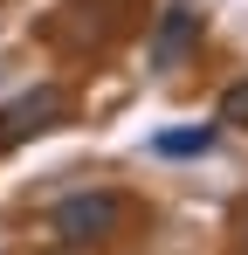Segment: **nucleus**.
Returning a JSON list of instances; mask_svg holds the SVG:
<instances>
[{
  "mask_svg": "<svg viewBox=\"0 0 248 255\" xmlns=\"http://www.w3.org/2000/svg\"><path fill=\"white\" fill-rule=\"evenodd\" d=\"M214 125H248V76L221 90V118H214Z\"/></svg>",
  "mask_w": 248,
  "mask_h": 255,
  "instance_id": "obj_5",
  "label": "nucleus"
},
{
  "mask_svg": "<svg viewBox=\"0 0 248 255\" xmlns=\"http://www.w3.org/2000/svg\"><path fill=\"white\" fill-rule=\"evenodd\" d=\"M214 138H221V125H179V131H159L152 152H159V159H193V152H207Z\"/></svg>",
  "mask_w": 248,
  "mask_h": 255,
  "instance_id": "obj_4",
  "label": "nucleus"
},
{
  "mask_svg": "<svg viewBox=\"0 0 248 255\" xmlns=\"http://www.w3.org/2000/svg\"><path fill=\"white\" fill-rule=\"evenodd\" d=\"M69 118V97L55 83H35V90H21L14 104H0V152H14L21 138H35V131H48V125H62Z\"/></svg>",
  "mask_w": 248,
  "mask_h": 255,
  "instance_id": "obj_2",
  "label": "nucleus"
},
{
  "mask_svg": "<svg viewBox=\"0 0 248 255\" xmlns=\"http://www.w3.org/2000/svg\"><path fill=\"white\" fill-rule=\"evenodd\" d=\"M124 200L118 193H69V200H55V214H48V228L69 242V249H97V242H111L124 228Z\"/></svg>",
  "mask_w": 248,
  "mask_h": 255,
  "instance_id": "obj_1",
  "label": "nucleus"
},
{
  "mask_svg": "<svg viewBox=\"0 0 248 255\" xmlns=\"http://www.w3.org/2000/svg\"><path fill=\"white\" fill-rule=\"evenodd\" d=\"M193 48H200V0H172L159 14V28H152V69H159V76L186 69Z\"/></svg>",
  "mask_w": 248,
  "mask_h": 255,
  "instance_id": "obj_3",
  "label": "nucleus"
}]
</instances>
